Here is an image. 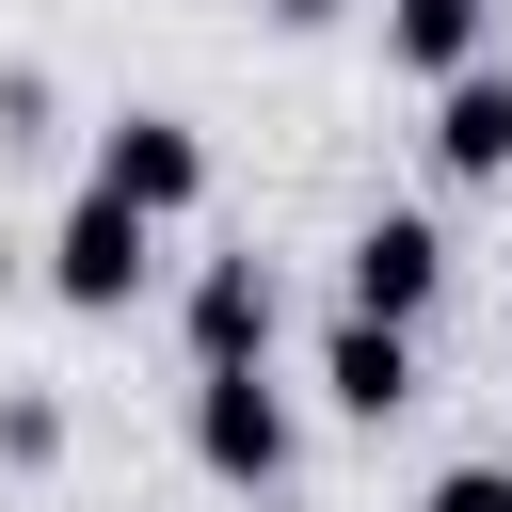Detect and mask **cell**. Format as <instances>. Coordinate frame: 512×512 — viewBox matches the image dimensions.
Masks as SVG:
<instances>
[{"instance_id":"52a82bcc","label":"cell","mask_w":512,"mask_h":512,"mask_svg":"<svg viewBox=\"0 0 512 512\" xmlns=\"http://www.w3.org/2000/svg\"><path fill=\"white\" fill-rule=\"evenodd\" d=\"M432 160H448V176H512V64L432 80Z\"/></svg>"},{"instance_id":"7a4b0ae2","label":"cell","mask_w":512,"mask_h":512,"mask_svg":"<svg viewBox=\"0 0 512 512\" xmlns=\"http://www.w3.org/2000/svg\"><path fill=\"white\" fill-rule=\"evenodd\" d=\"M192 464H208L224 496H272V480L304 464L288 384H272V368H192Z\"/></svg>"},{"instance_id":"277c9868","label":"cell","mask_w":512,"mask_h":512,"mask_svg":"<svg viewBox=\"0 0 512 512\" xmlns=\"http://www.w3.org/2000/svg\"><path fill=\"white\" fill-rule=\"evenodd\" d=\"M96 192L144 208V224L208 208V128H192V112H112V128H96Z\"/></svg>"},{"instance_id":"3957f363","label":"cell","mask_w":512,"mask_h":512,"mask_svg":"<svg viewBox=\"0 0 512 512\" xmlns=\"http://www.w3.org/2000/svg\"><path fill=\"white\" fill-rule=\"evenodd\" d=\"M336 288H352V320L416 336V320H432V288H448V224H432V208H368V224L336 240Z\"/></svg>"},{"instance_id":"8992f818","label":"cell","mask_w":512,"mask_h":512,"mask_svg":"<svg viewBox=\"0 0 512 512\" xmlns=\"http://www.w3.org/2000/svg\"><path fill=\"white\" fill-rule=\"evenodd\" d=\"M320 400L352 416V432H384V416H416V336H384V320H320Z\"/></svg>"},{"instance_id":"5b68a950","label":"cell","mask_w":512,"mask_h":512,"mask_svg":"<svg viewBox=\"0 0 512 512\" xmlns=\"http://www.w3.org/2000/svg\"><path fill=\"white\" fill-rule=\"evenodd\" d=\"M272 320H288L272 256H208L192 272V368H272Z\"/></svg>"},{"instance_id":"9c48e42d","label":"cell","mask_w":512,"mask_h":512,"mask_svg":"<svg viewBox=\"0 0 512 512\" xmlns=\"http://www.w3.org/2000/svg\"><path fill=\"white\" fill-rule=\"evenodd\" d=\"M416 512H512V464H448V480H432Z\"/></svg>"},{"instance_id":"6da1fadb","label":"cell","mask_w":512,"mask_h":512,"mask_svg":"<svg viewBox=\"0 0 512 512\" xmlns=\"http://www.w3.org/2000/svg\"><path fill=\"white\" fill-rule=\"evenodd\" d=\"M144 272H160V224H144V208H112V192L80 176V192H64V224H48V304H64V320H128V304H144Z\"/></svg>"},{"instance_id":"30bf717a","label":"cell","mask_w":512,"mask_h":512,"mask_svg":"<svg viewBox=\"0 0 512 512\" xmlns=\"http://www.w3.org/2000/svg\"><path fill=\"white\" fill-rule=\"evenodd\" d=\"M336 16H352V0H272V32H336Z\"/></svg>"},{"instance_id":"ba28073f","label":"cell","mask_w":512,"mask_h":512,"mask_svg":"<svg viewBox=\"0 0 512 512\" xmlns=\"http://www.w3.org/2000/svg\"><path fill=\"white\" fill-rule=\"evenodd\" d=\"M480 32H496V0H384V64H416V80H464V64H496Z\"/></svg>"}]
</instances>
